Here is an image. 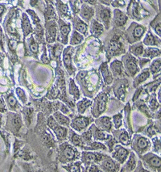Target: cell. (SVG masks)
<instances>
[{
    "instance_id": "37",
    "label": "cell",
    "mask_w": 161,
    "mask_h": 172,
    "mask_svg": "<svg viewBox=\"0 0 161 172\" xmlns=\"http://www.w3.org/2000/svg\"><path fill=\"white\" fill-rule=\"evenodd\" d=\"M82 164L81 161H77L63 166V168L67 170V172H82Z\"/></svg>"
},
{
    "instance_id": "35",
    "label": "cell",
    "mask_w": 161,
    "mask_h": 172,
    "mask_svg": "<svg viewBox=\"0 0 161 172\" xmlns=\"http://www.w3.org/2000/svg\"><path fill=\"white\" fill-rule=\"evenodd\" d=\"M10 122H11V129L12 131H14L15 133L19 131V129L21 128V117H20L19 115H16V114H14L12 115V117L10 118Z\"/></svg>"
},
{
    "instance_id": "54",
    "label": "cell",
    "mask_w": 161,
    "mask_h": 172,
    "mask_svg": "<svg viewBox=\"0 0 161 172\" xmlns=\"http://www.w3.org/2000/svg\"><path fill=\"white\" fill-rule=\"evenodd\" d=\"M0 111H6V106L4 104V102L2 99H0Z\"/></svg>"
},
{
    "instance_id": "38",
    "label": "cell",
    "mask_w": 161,
    "mask_h": 172,
    "mask_svg": "<svg viewBox=\"0 0 161 172\" xmlns=\"http://www.w3.org/2000/svg\"><path fill=\"white\" fill-rule=\"evenodd\" d=\"M150 77V72L149 71L146 70V71H143L141 74H140L138 76H136L134 79V86L137 87L140 84H141L142 82H145L147 79Z\"/></svg>"
},
{
    "instance_id": "17",
    "label": "cell",
    "mask_w": 161,
    "mask_h": 172,
    "mask_svg": "<svg viewBox=\"0 0 161 172\" xmlns=\"http://www.w3.org/2000/svg\"><path fill=\"white\" fill-rule=\"evenodd\" d=\"M46 34L48 42H54L56 41L57 25L55 20H49L46 24Z\"/></svg>"
},
{
    "instance_id": "26",
    "label": "cell",
    "mask_w": 161,
    "mask_h": 172,
    "mask_svg": "<svg viewBox=\"0 0 161 172\" xmlns=\"http://www.w3.org/2000/svg\"><path fill=\"white\" fill-rule=\"evenodd\" d=\"M100 71L102 75V78L104 79L106 85H110L113 82V76L111 74L110 69L108 68V65L107 62H104L100 66Z\"/></svg>"
},
{
    "instance_id": "6",
    "label": "cell",
    "mask_w": 161,
    "mask_h": 172,
    "mask_svg": "<svg viewBox=\"0 0 161 172\" xmlns=\"http://www.w3.org/2000/svg\"><path fill=\"white\" fill-rule=\"evenodd\" d=\"M123 67H124L126 74H128L130 76H135L140 71L138 60L130 53H126L123 58Z\"/></svg>"
},
{
    "instance_id": "24",
    "label": "cell",
    "mask_w": 161,
    "mask_h": 172,
    "mask_svg": "<svg viewBox=\"0 0 161 172\" xmlns=\"http://www.w3.org/2000/svg\"><path fill=\"white\" fill-rule=\"evenodd\" d=\"M127 88H128V82L127 80L126 81V82H122L120 81H118V82L115 85V96L118 97V99H121V100H123L124 96H126V93L127 91Z\"/></svg>"
},
{
    "instance_id": "15",
    "label": "cell",
    "mask_w": 161,
    "mask_h": 172,
    "mask_svg": "<svg viewBox=\"0 0 161 172\" xmlns=\"http://www.w3.org/2000/svg\"><path fill=\"white\" fill-rule=\"evenodd\" d=\"M72 47H67L63 52V64L69 74H72L75 70L72 64Z\"/></svg>"
},
{
    "instance_id": "25",
    "label": "cell",
    "mask_w": 161,
    "mask_h": 172,
    "mask_svg": "<svg viewBox=\"0 0 161 172\" xmlns=\"http://www.w3.org/2000/svg\"><path fill=\"white\" fill-rule=\"evenodd\" d=\"M73 27L77 32L84 36L88 35V25L86 22L79 18H75L73 20Z\"/></svg>"
},
{
    "instance_id": "27",
    "label": "cell",
    "mask_w": 161,
    "mask_h": 172,
    "mask_svg": "<svg viewBox=\"0 0 161 172\" xmlns=\"http://www.w3.org/2000/svg\"><path fill=\"white\" fill-rule=\"evenodd\" d=\"M53 116L55 119V120L56 121V123L58 124V125H61V126H64V127H68V126L70 125L71 120L69 119V117L68 115H64V114L61 113L60 111H55Z\"/></svg>"
},
{
    "instance_id": "34",
    "label": "cell",
    "mask_w": 161,
    "mask_h": 172,
    "mask_svg": "<svg viewBox=\"0 0 161 172\" xmlns=\"http://www.w3.org/2000/svg\"><path fill=\"white\" fill-rule=\"evenodd\" d=\"M69 93L71 96L73 97L74 100H79L81 96V91H80L78 86L76 85L74 80L71 78L69 80Z\"/></svg>"
},
{
    "instance_id": "28",
    "label": "cell",
    "mask_w": 161,
    "mask_h": 172,
    "mask_svg": "<svg viewBox=\"0 0 161 172\" xmlns=\"http://www.w3.org/2000/svg\"><path fill=\"white\" fill-rule=\"evenodd\" d=\"M104 31V26L97 20H92L90 24V32L91 34L95 37H98L102 34Z\"/></svg>"
},
{
    "instance_id": "48",
    "label": "cell",
    "mask_w": 161,
    "mask_h": 172,
    "mask_svg": "<svg viewBox=\"0 0 161 172\" xmlns=\"http://www.w3.org/2000/svg\"><path fill=\"white\" fill-rule=\"evenodd\" d=\"M29 49L30 50H31L33 53H35V54H37L38 52H39V45H38V44L36 43V41L34 40L33 37H31V41H30Z\"/></svg>"
},
{
    "instance_id": "5",
    "label": "cell",
    "mask_w": 161,
    "mask_h": 172,
    "mask_svg": "<svg viewBox=\"0 0 161 172\" xmlns=\"http://www.w3.org/2000/svg\"><path fill=\"white\" fill-rule=\"evenodd\" d=\"M146 32H147V27L141 24L133 23L127 29V32H126L127 40L130 44L135 43L141 39L143 36L146 33Z\"/></svg>"
},
{
    "instance_id": "45",
    "label": "cell",
    "mask_w": 161,
    "mask_h": 172,
    "mask_svg": "<svg viewBox=\"0 0 161 172\" xmlns=\"http://www.w3.org/2000/svg\"><path fill=\"white\" fill-rule=\"evenodd\" d=\"M114 122V126L116 129H119L122 125V115L121 113H118L117 115H115L111 118Z\"/></svg>"
},
{
    "instance_id": "31",
    "label": "cell",
    "mask_w": 161,
    "mask_h": 172,
    "mask_svg": "<svg viewBox=\"0 0 161 172\" xmlns=\"http://www.w3.org/2000/svg\"><path fill=\"white\" fill-rule=\"evenodd\" d=\"M22 29H23V33L24 38L27 37L32 32V27H31V22H30L29 18L27 17V14H23V19H22Z\"/></svg>"
},
{
    "instance_id": "1",
    "label": "cell",
    "mask_w": 161,
    "mask_h": 172,
    "mask_svg": "<svg viewBox=\"0 0 161 172\" xmlns=\"http://www.w3.org/2000/svg\"><path fill=\"white\" fill-rule=\"evenodd\" d=\"M80 153L74 147L68 142H64L60 145L58 153V159L63 164H69L76 162L80 158Z\"/></svg>"
},
{
    "instance_id": "13",
    "label": "cell",
    "mask_w": 161,
    "mask_h": 172,
    "mask_svg": "<svg viewBox=\"0 0 161 172\" xmlns=\"http://www.w3.org/2000/svg\"><path fill=\"white\" fill-rule=\"evenodd\" d=\"M59 29H60V38L63 44L68 43L69 35L71 32V25L69 23H66L64 20L60 19L58 21Z\"/></svg>"
},
{
    "instance_id": "21",
    "label": "cell",
    "mask_w": 161,
    "mask_h": 172,
    "mask_svg": "<svg viewBox=\"0 0 161 172\" xmlns=\"http://www.w3.org/2000/svg\"><path fill=\"white\" fill-rule=\"evenodd\" d=\"M95 14V11L93 7H89L87 4H83L82 6V9L80 12V16L82 20L86 22H89L92 20L93 16Z\"/></svg>"
},
{
    "instance_id": "19",
    "label": "cell",
    "mask_w": 161,
    "mask_h": 172,
    "mask_svg": "<svg viewBox=\"0 0 161 172\" xmlns=\"http://www.w3.org/2000/svg\"><path fill=\"white\" fill-rule=\"evenodd\" d=\"M128 20V17L123 12L119 9H115L114 11V17L113 20L115 23V25L117 27H123L126 24Z\"/></svg>"
},
{
    "instance_id": "58",
    "label": "cell",
    "mask_w": 161,
    "mask_h": 172,
    "mask_svg": "<svg viewBox=\"0 0 161 172\" xmlns=\"http://www.w3.org/2000/svg\"><path fill=\"white\" fill-rule=\"evenodd\" d=\"M51 172H58V170H57V169H56V166L53 167V168L51 169Z\"/></svg>"
},
{
    "instance_id": "14",
    "label": "cell",
    "mask_w": 161,
    "mask_h": 172,
    "mask_svg": "<svg viewBox=\"0 0 161 172\" xmlns=\"http://www.w3.org/2000/svg\"><path fill=\"white\" fill-rule=\"evenodd\" d=\"M96 127L98 128L102 131L111 132L113 128V123L111 120V118L109 116H101L95 120V124H94Z\"/></svg>"
},
{
    "instance_id": "56",
    "label": "cell",
    "mask_w": 161,
    "mask_h": 172,
    "mask_svg": "<svg viewBox=\"0 0 161 172\" xmlns=\"http://www.w3.org/2000/svg\"><path fill=\"white\" fill-rule=\"evenodd\" d=\"M41 59H42V61H43L45 63H49V58H48V57H47V55H46V50L45 51V53H44Z\"/></svg>"
},
{
    "instance_id": "33",
    "label": "cell",
    "mask_w": 161,
    "mask_h": 172,
    "mask_svg": "<svg viewBox=\"0 0 161 172\" xmlns=\"http://www.w3.org/2000/svg\"><path fill=\"white\" fill-rule=\"evenodd\" d=\"M92 104H93V101L87 98H84L82 100H80L77 104V108H78V113L80 115H82V114L85 113L86 110L92 105Z\"/></svg>"
},
{
    "instance_id": "12",
    "label": "cell",
    "mask_w": 161,
    "mask_h": 172,
    "mask_svg": "<svg viewBox=\"0 0 161 172\" xmlns=\"http://www.w3.org/2000/svg\"><path fill=\"white\" fill-rule=\"evenodd\" d=\"M97 16L102 22L107 29H109L111 20V11L109 7L103 6H98L97 8Z\"/></svg>"
},
{
    "instance_id": "39",
    "label": "cell",
    "mask_w": 161,
    "mask_h": 172,
    "mask_svg": "<svg viewBox=\"0 0 161 172\" xmlns=\"http://www.w3.org/2000/svg\"><path fill=\"white\" fill-rule=\"evenodd\" d=\"M160 55V50L157 48H147L144 49L143 56L144 57H149L150 59L154 58L155 57H158Z\"/></svg>"
},
{
    "instance_id": "2",
    "label": "cell",
    "mask_w": 161,
    "mask_h": 172,
    "mask_svg": "<svg viewBox=\"0 0 161 172\" xmlns=\"http://www.w3.org/2000/svg\"><path fill=\"white\" fill-rule=\"evenodd\" d=\"M141 159L144 168L151 172H160V157L155 153H146L141 156Z\"/></svg>"
},
{
    "instance_id": "10",
    "label": "cell",
    "mask_w": 161,
    "mask_h": 172,
    "mask_svg": "<svg viewBox=\"0 0 161 172\" xmlns=\"http://www.w3.org/2000/svg\"><path fill=\"white\" fill-rule=\"evenodd\" d=\"M92 122V120L89 117L86 116H82V115H78L71 120L70 122V126L73 130L77 132H82L83 130L87 129V127L90 125Z\"/></svg>"
},
{
    "instance_id": "18",
    "label": "cell",
    "mask_w": 161,
    "mask_h": 172,
    "mask_svg": "<svg viewBox=\"0 0 161 172\" xmlns=\"http://www.w3.org/2000/svg\"><path fill=\"white\" fill-rule=\"evenodd\" d=\"M115 140L121 143L122 145H129L130 144V138L128 132L126 129H118L114 132Z\"/></svg>"
},
{
    "instance_id": "30",
    "label": "cell",
    "mask_w": 161,
    "mask_h": 172,
    "mask_svg": "<svg viewBox=\"0 0 161 172\" xmlns=\"http://www.w3.org/2000/svg\"><path fill=\"white\" fill-rule=\"evenodd\" d=\"M56 10L60 17L64 18H70V12L69 7L68 4L64 3L61 1H57L56 2Z\"/></svg>"
},
{
    "instance_id": "51",
    "label": "cell",
    "mask_w": 161,
    "mask_h": 172,
    "mask_svg": "<svg viewBox=\"0 0 161 172\" xmlns=\"http://www.w3.org/2000/svg\"><path fill=\"white\" fill-rule=\"evenodd\" d=\"M111 5L115 7H123L126 6V2L125 1H112Z\"/></svg>"
},
{
    "instance_id": "41",
    "label": "cell",
    "mask_w": 161,
    "mask_h": 172,
    "mask_svg": "<svg viewBox=\"0 0 161 172\" xmlns=\"http://www.w3.org/2000/svg\"><path fill=\"white\" fill-rule=\"evenodd\" d=\"M144 48V45L140 43H136L132 45L130 47V52L132 55L135 56H143Z\"/></svg>"
},
{
    "instance_id": "32",
    "label": "cell",
    "mask_w": 161,
    "mask_h": 172,
    "mask_svg": "<svg viewBox=\"0 0 161 172\" xmlns=\"http://www.w3.org/2000/svg\"><path fill=\"white\" fill-rule=\"evenodd\" d=\"M69 141L71 142L72 145H73L74 147H82V148H83L85 146V144H84V141L82 138V136L77 134L73 130L69 132Z\"/></svg>"
},
{
    "instance_id": "40",
    "label": "cell",
    "mask_w": 161,
    "mask_h": 172,
    "mask_svg": "<svg viewBox=\"0 0 161 172\" xmlns=\"http://www.w3.org/2000/svg\"><path fill=\"white\" fill-rule=\"evenodd\" d=\"M84 39H85V37H84L83 35L79 33V32L76 31V30H73V33H72V37H71V40H70V45H80V44L83 42Z\"/></svg>"
},
{
    "instance_id": "20",
    "label": "cell",
    "mask_w": 161,
    "mask_h": 172,
    "mask_svg": "<svg viewBox=\"0 0 161 172\" xmlns=\"http://www.w3.org/2000/svg\"><path fill=\"white\" fill-rule=\"evenodd\" d=\"M89 129L91 130L92 138H93V140L95 141H107V139L110 137V136H111L107 134L105 132L101 130V129H99L94 125H92Z\"/></svg>"
},
{
    "instance_id": "53",
    "label": "cell",
    "mask_w": 161,
    "mask_h": 172,
    "mask_svg": "<svg viewBox=\"0 0 161 172\" xmlns=\"http://www.w3.org/2000/svg\"><path fill=\"white\" fill-rule=\"evenodd\" d=\"M3 32H2V28L0 27V45H1V46H2V48H3Z\"/></svg>"
},
{
    "instance_id": "50",
    "label": "cell",
    "mask_w": 161,
    "mask_h": 172,
    "mask_svg": "<svg viewBox=\"0 0 161 172\" xmlns=\"http://www.w3.org/2000/svg\"><path fill=\"white\" fill-rule=\"evenodd\" d=\"M27 12L29 14V16H31V18H32V20H33V22H34V24H39V23H40L39 18L37 17L36 14V12H34V11L28 9V10H27Z\"/></svg>"
},
{
    "instance_id": "4",
    "label": "cell",
    "mask_w": 161,
    "mask_h": 172,
    "mask_svg": "<svg viewBox=\"0 0 161 172\" xmlns=\"http://www.w3.org/2000/svg\"><path fill=\"white\" fill-rule=\"evenodd\" d=\"M108 100V95L107 92H102L95 98L92 104V115L93 117L98 118L106 111Z\"/></svg>"
},
{
    "instance_id": "7",
    "label": "cell",
    "mask_w": 161,
    "mask_h": 172,
    "mask_svg": "<svg viewBox=\"0 0 161 172\" xmlns=\"http://www.w3.org/2000/svg\"><path fill=\"white\" fill-rule=\"evenodd\" d=\"M82 161L81 162L85 165L96 164L101 162L103 159L107 158V155L98 152H92V151H83L80 155Z\"/></svg>"
},
{
    "instance_id": "44",
    "label": "cell",
    "mask_w": 161,
    "mask_h": 172,
    "mask_svg": "<svg viewBox=\"0 0 161 172\" xmlns=\"http://www.w3.org/2000/svg\"><path fill=\"white\" fill-rule=\"evenodd\" d=\"M7 103L12 109L16 110L18 109V108H20V106H19V104H18L17 100H16V97H15L12 94H11L10 96H7Z\"/></svg>"
},
{
    "instance_id": "9",
    "label": "cell",
    "mask_w": 161,
    "mask_h": 172,
    "mask_svg": "<svg viewBox=\"0 0 161 172\" xmlns=\"http://www.w3.org/2000/svg\"><path fill=\"white\" fill-rule=\"evenodd\" d=\"M112 159L119 164H124L130 155V151L121 145H117L113 148Z\"/></svg>"
},
{
    "instance_id": "11",
    "label": "cell",
    "mask_w": 161,
    "mask_h": 172,
    "mask_svg": "<svg viewBox=\"0 0 161 172\" xmlns=\"http://www.w3.org/2000/svg\"><path fill=\"white\" fill-rule=\"evenodd\" d=\"M100 168L102 172H118L120 169V164L107 156L100 162Z\"/></svg>"
},
{
    "instance_id": "57",
    "label": "cell",
    "mask_w": 161,
    "mask_h": 172,
    "mask_svg": "<svg viewBox=\"0 0 161 172\" xmlns=\"http://www.w3.org/2000/svg\"><path fill=\"white\" fill-rule=\"evenodd\" d=\"M5 10H6V7L3 4H0V18L2 17V15L5 12Z\"/></svg>"
},
{
    "instance_id": "16",
    "label": "cell",
    "mask_w": 161,
    "mask_h": 172,
    "mask_svg": "<svg viewBox=\"0 0 161 172\" xmlns=\"http://www.w3.org/2000/svg\"><path fill=\"white\" fill-rule=\"evenodd\" d=\"M110 69H111L110 71H111L112 76L114 77H123L126 74L122 62L119 60L113 61L111 63Z\"/></svg>"
},
{
    "instance_id": "3",
    "label": "cell",
    "mask_w": 161,
    "mask_h": 172,
    "mask_svg": "<svg viewBox=\"0 0 161 172\" xmlns=\"http://www.w3.org/2000/svg\"><path fill=\"white\" fill-rule=\"evenodd\" d=\"M131 148L141 157L149 150L151 148V142L147 137L136 134L132 140Z\"/></svg>"
},
{
    "instance_id": "22",
    "label": "cell",
    "mask_w": 161,
    "mask_h": 172,
    "mask_svg": "<svg viewBox=\"0 0 161 172\" xmlns=\"http://www.w3.org/2000/svg\"><path fill=\"white\" fill-rule=\"evenodd\" d=\"M124 166L121 172H133L137 166V160L134 153H130L128 159L124 162Z\"/></svg>"
},
{
    "instance_id": "52",
    "label": "cell",
    "mask_w": 161,
    "mask_h": 172,
    "mask_svg": "<svg viewBox=\"0 0 161 172\" xmlns=\"http://www.w3.org/2000/svg\"><path fill=\"white\" fill-rule=\"evenodd\" d=\"M133 172H151V171H149L148 170L144 168L143 164H142V162H139V165L136 166V168L135 169V170Z\"/></svg>"
},
{
    "instance_id": "42",
    "label": "cell",
    "mask_w": 161,
    "mask_h": 172,
    "mask_svg": "<svg viewBox=\"0 0 161 172\" xmlns=\"http://www.w3.org/2000/svg\"><path fill=\"white\" fill-rule=\"evenodd\" d=\"M160 58H156L155 60H154L153 62L151 63V66H150V71L151 72V74H156V73L159 72L160 71Z\"/></svg>"
},
{
    "instance_id": "36",
    "label": "cell",
    "mask_w": 161,
    "mask_h": 172,
    "mask_svg": "<svg viewBox=\"0 0 161 172\" xmlns=\"http://www.w3.org/2000/svg\"><path fill=\"white\" fill-rule=\"evenodd\" d=\"M83 149L85 150H107V147L104 144H102L100 141H92L91 143H89V145L84 146Z\"/></svg>"
},
{
    "instance_id": "43",
    "label": "cell",
    "mask_w": 161,
    "mask_h": 172,
    "mask_svg": "<svg viewBox=\"0 0 161 172\" xmlns=\"http://www.w3.org/2000/svg\"><path fill=\"white\" fill-rule=\"evenodd\" d=\"M160 20V18H159V16L155 18V20H153L152 22H151V27H153L154 31L155 32V33L157 34V36L159 37H160V20L158 22V20Z\"/></svg>"
},
{
    "instance_id": "47",
    "label": "cell",
    "mask_w": 161,
    "mask_h": 172,
    "mask_svg": "<svg viewBox=\"0 0 161 172\" xmlns=\"http://www.w3.org/2000/svg\"><path fill=\"white\" fill-rule=\"evenodd\" d=\"M16 94H17L18 97L20 98V100H21V102L23 104H27V95H26L25 91H24L21 87L16 88Z\"/></svg>"
},
{
    "instance_id": "29",
    "label": "cell",
    "mask_w": 161,
    "mask_h": 172,
    "mask_svg": "<svg viewBox=\"0 0 161 172\" xmlns=\"http://www.w3.org/2000/svg\"><path fill=\"white\" fill-rule=\"evenodd\" d=\"M143 44L147 46H158L160 45V41L159 39H158V37L154 36L153 33L151 31L148 32V33L144 37V41H143Z\"/></svg>"
},
{
    "instance_id": "8",
    "label": "cell",
    "mask_w": 161,
    "mask_h": 172,
    "mask_svg": "<svg viewBox=\"0 0 161 172\" xmlns=\"http://www.w3.org/2000/svg\"><path fill=\"white\" fill-rule=\"evenodd\" d=\"M48 125L55 133V135H56V138L58 139V141H62L67 138V137H68V129L56 123L53 115H51L48 120Z\"/></svg>"
},
{
    "instance_id": "55",
    "label": "cell",
    "mask_w": 161,
    "mask_h": 172,
    "mask_svg": "<svg viewBox=\"0 0 161 172\" xmlns=\"http://www.w3.org/2000/svg\"><path fill=\"white\" fill-rule=\"evenodd\" d=\"M140 109L141 110V111H144V112H146V114H148V108H147V106H146L144 104H143L142 105H140Z\"/></svg>"
},
{
    "instance_id": "46",
    "label": "cell",
    "mask_w": 161,
    "mask_h": 172,
    "mask_svg": "<svg viewBox=\"0 0 161 172\" xmlns=\"http://www.w3.org/2000/svg\"><path fill=\"white\" fill-rule=\"evenodd\" d=\"M85 167H83L82 172H102L101 168L98 167L96 164H90V165H85Z\"/></svg>"
},
{
    "instance_id": "49",
    "label": "cell",
    "mask_w": 161,
    "mask_h": 172,
    "mask_svg": "<svg viewBox=\"0 0 161 172\" xmlns=\"http://www.w3.org/2000/svg\"><path fill=\"white\" fill-rule=\"evenodd\" d=\"M152 144L154 147V152L158 154L160 152V141L158 137H155L152 139Z\"/></svg>"
},
{
    "instance_id": "23",
    "label": "cell",
    "mask_w": 161,
    "mask_h": 172,
    "mask_svg": "<svg viewBox=\"0 0 161 172\" xmlns=\"http://www.w3.org/2000/svg\"><path fill=\"white\" fill-rule=\"evenodd\" d=\"M121 50H122V43L118 42L117 40H112L111 44L109 45L108 50L107 52V57L110 59L111 57L121 53Z\"/></svg>"
}]
</instances>
